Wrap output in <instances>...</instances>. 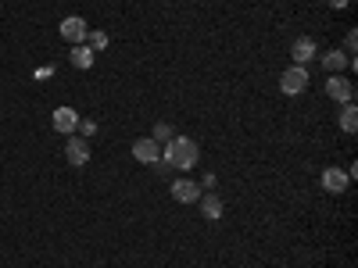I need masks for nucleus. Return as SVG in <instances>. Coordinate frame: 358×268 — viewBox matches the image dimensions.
<instances>
[{
    "instance_id": "f257e3e1",
    "label": "nucleus",
    "mask_w": 358,
    "mask_h": 268,
    "mask_svg": "<svg viewBox=\"0 0 358 268\" xmlns=\"http://www.w3.org/2000/svg\"><path fill=\"white\" fill-rule=\"evenodd\" d=\"M197 161H201V147H197V140H190V136H172L165 143V151H161V164L179 169V172L197 169Z\"/></svg>"
},
{
    "instance_id": "0eeeda50",
    "label": "nucleus",
    "mask_w": 358,
    "mask_h": 268,
    "mask_svg": "<svg viewBox=\"0 0 358 268\" xmlns=\"http://www.w3.org/2000/svg\"><path fill=\"white\" fill-rule=\"evenodd\" d=\"M348 186H351V179H348L344 169L330 164V169L323 172V190H326V193H348Z\"/></svg>"
},
{
    "instance_id": "dca6fc26",
    "label": "nucleus",
    "mask_w": 358,
    "mask_h": 268,
    "mask_svg": "<svg viewBox=\"0 0 358 268\" xmlns=\"http://www.w3.org/2000/svg\"><path fill=\"white\" fill-rule=\"evenodd\" d=\"M158 143H168V140H172L176 133H172V126H168V122H158V126H154V133H151Z\"/></svg>"
},
{
    "instance_id": "4468645a",
    "label": "nucleus",
    "mask_w": 358,
    "mask_h": 268,
    "mask_svg": "<svg viewBox=\"0 0 358 268\" xmlns=\"http://www.w3.org/2000/svg\"><path fill=\"white\" fill-rule=\"evenodd\" d=\"M341 129H344L348 136H355V129H358V108H355V104H344V111H341Z\"/></svg>"
},
{
    "instance_id": "f8f14e48",
    "label": "nucleus",
    "mask_w": 358,
    "mask_h": 268,
    "mask_svg": "<svg viewBox=\"0 0 358 268\" xmlns=\"http://www.w3.org/2000/svg\"><path fill=\"white\" fill-rule=\"evenodd\" d=\"M197 204H201V215H204L208 222H219V218H222V211H226L219 193H201V200H197Z\"/></svg>"
},
{
    "instance_id": "aec40b11",
    "label": "nucleus",
    "mask_w": 358,
    "mask_h": 268,
    "mask_svg": "<svg viewBox=\"0 0 358 268\" xmlns=\"http://www.w3.org/2000/svg\"><path fill=\"white\" fill-rule=\"evenodd\" d=\"M326 4H330L333 11H341V8H348V0H326Z\"/></svg>"
},
{
    "instance_id": "2eb2a0df",
    "label": "nucleus",
    "mask_w": 358,
    "mask_h": 268,
    "mask_svg": "<svg viewBox=\"0 0 358 268\" xmlns=\"http://www.w3.org/2000/svg\"><path fill=\"white\" fill-rule=\"evenodd\" d=\"M87 47L97 54V50H104V47H108V32H100V29H93L90 36H87Z\"/></svg>"
},
{
    "instance_id": "f03ea898",
    "label": "nucleus",
    "mask_w": 358,
    "mask_h": 268,
    "mask_svg": "<svg viewBox=\"0 0 358 268\" xmlns=\"http://www.w3.org/2000/svg\"><path fill=\"white\" fill-rule=\"evenodd\" d=\"M305 90H308V68H305V65H290V68L280 75V93L298 97V93H305Z\"/></svg>"
},
{
    "instance_id": "39448f33",
    "label": "nucleus",
    "mask_w": 358,
    "mask_h": 268,
    "mask_svg": "<svg viewBox=\"0 0 358 268\" xmlns=\"http://www.w3.org/2000/svg\"><path fill=\"white\" fill-rule=\"evenodd\" d=\"M51 126H54V133H61V136H75L79 111H75V108H54V115H51Z\"/></svg>"
},
{
    "instance_id": "f3484780",
    "label": "nucleus",
    "mask_w": 358,
    "mask_h": 268,
    "mask_svg": "<svg viewBox=\"0 0 358 268\" xmlns=\"http://www.w3.org/2000/svg\"><path fill=\"white\" fill-rule=\"evenodd\" d=\"M75 133H82V140H87V136H93V133H97V122H93V118H79Z\"/></svg>"
},
{
    "instance_id": "6ab92c4d",
    "label": "nucleus",
    "mask_w": 358,
    "mask_h": 268,
    "mask_svg": "<svg viewBox=\"0 0 358 268\" xmlns=\"http://www.w3.org/2000/svg\"><path fill=\"white\" fill-rule=\"evenodd\" d=\"M355 47H358V36H355V29H351V32L344 36V50H355Z\"/></svg>"
},
{
    "instance_id": "9b49d317",
    "label": "nucleus",
    "mask_w": 358,
    "mask_h": 268,
    "mask_svg": "<svg viewBox=\"0 0 358 268\" xmlns=\"http://www.w3.org/2000/svg\"><path fill=\"white\" fill-rule=\"evenodd\" d=\"M323 68H326V75H341L344 68H351V57H348L344 50H337V47H333V50H326V54H323Z\"/></svg>"
},
{
    "instance_id": "423d86ee",
    "label": "nucleus",
    "mask_w": 358,
    "mask_h": 268,
    "mask_svg": "<svg viewBox=\"0 0 358 268\" xmlns=\"http://www.w3.org/2000/svg\"><path fill=\"white\" fill-rule=\"evenodd\" d=\"M133 157L143 161V164H158V161H161V143H158L154 136H140V140L133 143Z\"/></svg>"
},
{
    "instance_id": "a211bd4d",
    "label": "nucleus",
    "mask_w": 358,
    "mask_h": 268,
    "mask_svg": "<svg viewBox=\"0 0 358 268\" xmlns=\"http://www.w3.org/2000/svg\"><path fill=\"white\" fill-rule=\"evenodd\" d=\"M201 190H215V175H212V172L201 175Z\"/></svg>"
},
{
    "instance_id": "ddd939ff",
    "label": "nucleus",
    "mask_w": 358,
    "mask_h": 268,
    "mask_svg": "<svg viewBox=\"0 0 358 268\" xmlns=\"http://www.w3.org/2000/svg\"><path fill=\"white\" fill-rule=\"evenodd\" d=\"M69 61H72L75 68H82V72H87V68H93V50H90L87 44H75V47L69 50Z\"/></svg>"
},
{
    "instance_id": "7ed1b4c3",
    "label": "nucleus",
    "mask_w": 358,
    "mask_h": 268,
    "mask_svg": "<svg viewBox=\"0 0 358 268\" xmlns=\"http://www.w3.org/2000/svg\"><path fill=\"white\" fill-rule=\"evenodd\" d=\"M326 97L337 100V104H351L355 100V82L344 75H326Z\"/></svg>"
},
{
    "instance_id": "9d476101",
    "label": "nucleus",
    "mask_w": 358,
    "mask_h": 268,
    "mask_svg": "<svg viewBox=\"0 0 358 268\" xmlns=\"http://www.w3.org/2000/svg\"><path fill=\"white\" fill-rule=\"evenodd\" d=\"M315 54H319V47H315L312 36H298V39H294V47H290L294 65H305V68H308V61H312Z\"/></svg>"
},
{
    "instance_id": "20e7f679",
    "label": "nucleus",
    "mask_w": 358,
    "mask_h": 268,
    "mask_svg": "<svg viewBox=\"0 0 358 268\" xmlns=\"http://www.w3.org/2000/svg\"><path fill=\"white\" fill-rule=\"evenodd\" d=\"M87 36H90V26H87V18H79V15H69L65 22H61V39H69V44H87Z\"/></svg>"
},
{
    "instance_id": "1a4fd4ad",
    "label": "nucleus",
    "mask_w": 358,
    "mask_h": 268,
    "mask_svg": "<svg viewBox=\"0 0 358 268\" xmlns=\"http://www.w3.org/2000/svg\"><path fill=\"white\" fill-rule=\"evenodd\" d=\"M201 182H194V179H176L172 182V197L179 200V204H197L201 200Z\"/></svg>"
},
{
    "instance_id": "6e6552de",
    "label": "nucleus",
    "mask_w": 358,
    "mask_h": 268,
    "mask_svg": "<svg viewBox=\"0 0 358 268\" xmlns=\"http://www.w3.org/2000/svg\"><path fill=\"white\" fill-rule=\"evenodd\" d=\"M65 157H69V164L82 169V164L90 161V143L82 140V136H69V143H65Z\"/></svg>"
}]
</instances>
